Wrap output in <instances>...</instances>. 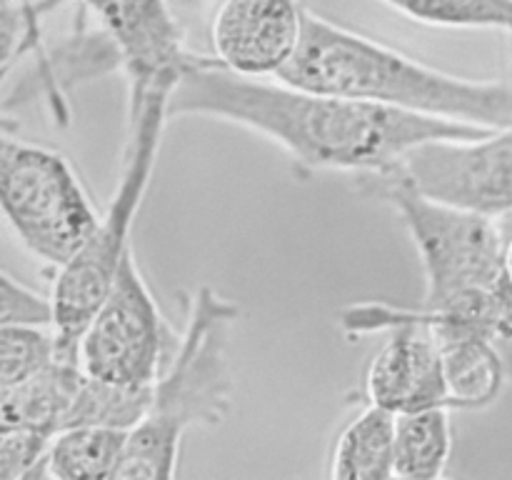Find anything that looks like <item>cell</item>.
<instances>
[{
    "instance_id": "21",
    "label": "cell",
    "mask_w": 512,
    "mask_h": 480,
    "mask_svg": "<svg viewBox=\"0 0 512 480\" xmlns=\"http://www.w3.org/2000/svg\"><path fill=\"white\" fill-rule=\"evenodd\" d=\"M53 320V295H40L38 290L15 280L13 275L3 273L0 278V325H53Z\"/></svg>"
},
{
    "instance_id": "11",
    "label": "cell",
    "mask_w": 512,
    "mask_h": 480,
    "mask_svg": "<svg viewBox=\"0 0 512 480\" xmlns=\"http://www.w3.org/2000/svg\"><path fill=\"white\" fill-rule=\"evenodd\" d=\"M385 335L388 340L370 358L365 370V400L395 415L450 408L443 348L435 335L415 323L395 325Z\"/></svg>"
},
{
    "instance_id": "14",
    "label": "cell",
    "mask_w": 512,
    "mask_h": 480,
    "mask_svg": "<svg viewBox=\"0 0 512 480\" xmlns=\"http://www.w3.org/2000/svg\"><path fill=\"white\" fill-rule=\"evenodd\" d=\"M395 418L398 415L373 403L355 413L343 425L330 450V478H395Z\"/></svg>"
},
{
    "instance_id": "2",
    "label": "cell",
    "mask_w": 512,
    "mask_h": 480,
    "mask_svg": "<svg viewBox=\"0 0 512 480\" xmlns=\"http://www.w3.org/2000/svg\"><path fill=\"white\" fill-rule=\"evenodd\" d=\"M358 180L365 193L393 205L423 265L420 305H388V323L473 333L495 343L510 335L512 278L503 220L435 203L395 173Z\"/></svg>"
},
{
    "instance_id": "6",
    "label": "cell",
    "mask_w": 512,
    "mask_h": 480,
    "mask_svg": "<svg viewBox=\"0 0 512 480\" xmlns=\"http://www.w3.org/2000/svg\"><path fill=\"white\" fill-rule=\"evenodd\" d=\"M0 205L23 248L53 270L63 268L93 235L100 210L60 150L0 140Z\"/></svg>"
},
{
    "instance_id": "9",
    "label": "cell",
    "mask_w": 512,
    "mask_h": 480,
    "mask_svg": "<svg viewBox=\"0 0 512 480\" xmlns=\"http://www.w3.org/2000/svg\"><path fill=\"white\" fill-rule=\"evenodd\" d=\"M115 45L128 80V113L153 90L175 88L193 58L185 48V28L173 0H80Z\"/></svg>"
},
{
    "instance_id": "4",
    "label": "cell",
    "mask_w": 512,
    "mask_h": 480,
    "mask_svg": "<svg viewBox=\"0 0 512 480\" xmlns=\"http://www.w3.org/2000/svg\"><path fill=\"white\" fill-rule=\"evenodd\" d=\"M238 315V305L208 285L190 295L178 345L153 385L150 410L128 433L118 480L173 478L183 435L195 425L223 423L233 398L230 325Z\"/></svg>"
},
{
    "instance_id": "16",
    "label": "cell",
    "mask_w": 512,
    "mask_h": 480,
    "mask_svg": "<svg viewBox=\"0 0 512 480\" xmlns=\"http://www.w3.org/2000/svg\"><path fill=\"white\" fill-rule=\"evenodd\" d=\"M450 408H425L395 418V478H443L453 453Z\"/></svg>"
},
{
    "instance_id": "20",
    "label": "cell",
    "mask_w": 512,
    "mask_h": 480,
    "mask_svg": "<svg viewBox=\"0 0 512 480\" xmlns=\"http://www.w3.org/2000/svg\"><path fill=\"white\" fill-rule=\"evenodd\" d=\"M53 438L33 430H0V480L45 478V458Z\"/></svg>"
},
{
    "instance_id": "8",
    "label": "cell",
    "mask_w": 512,
    "mask_h": 480,
    "mask_svg": "<svg viewBox=\"0 0 512 480\" xmlns=\"http://www.w3.org/2000/svg\"><path fill=\"white\" fill-rule=\"evenodd\" d=\"M435 203L512 218V125L475 138H435L388 170Z\"/></svg>"
},
{
    "instance_id": "18",
    "label": "cell",
    "mask_w": 512,
    "mask_h": 480,
    "mask_svg": "<svg viewBox=\"0 0 512 480\" xmlns=\"http://www.w3.org/2000/svg\"><path fill=\"white\" fill-rule=\"evenodd\" d=\"M413 23L433 28L503 30L512 38V0H378Z\"/></svg>"
},
{
    "instance_id": "3",
    "label": "cell",
    "mask_w": 512,
    "mask_h": 480,
    "mask_svg": "<svg viewBox=\"0 0 512 480\" xmlns=\"http://www.w3.org/2000/svg\"><path fill=\"white\" fill-rule=\"evenodd\" d=\"M280 80L485 130L512 125V80L445 73L313 10L305 15L303 45Z\"/></svg>"
},
{
    "instance_id": "15",
    "label": "cell",
    "mask_w": 512,
    "mask_h": 480,
    "mask_svg": "<svg viewBox=\"0 0 512 480\" xmlns=\"http://www.w3.org/2000/svg\"><path fill=\"white\" fill-rule=\"evenodd\" d=\"M128 433L108 425H68L58 430L45 458V478H118Z\"/></svg>"
},
{
    "instance_id": "13",
    "label": "cell",
    "mask_w": 512,
    "mask_h": 480,
    "mask_svg": "<svg viewBox=\"0 0 512 480\" xmlns=\"http://www.w3.org/2000/svg\"><path fill=\"white\" fill-rule=\"evenodd\" d=\"M435 335V333H433ZM443 348L445 375H448L450 408L483 410L490 408L508 383L503 353L498 345L480 335H435Z\"/></svg>"
},
{
    "instance_id": "22",
    "label": "cell",
    "mask_w": 512,
    "mask_h": 480,
    "mask_svg": "<svg viewBox=\"0 0 512 480\" xmlns=\"http://www.w3.org/2000/svg\"><path fill=\"white\" fill-rule=\"evenodd\" d=\"M508 220H512V218H508ZM505 223V220H503ZM505 230H508V270H510V278H512V225L508 228V225H505Z\"/></svg>"
},
{
    "instance_id": "5",
    "label": "cell",
    "mask_w": 512,
    "mask_h": 480,
    "mask_svg": "<svg viewBox=\"0 0 512 480\" xmlns=\"http://www.w3.org/2000/svg\"><path fill=\"white\" fill-rule=\"evenodd\" d=\"M170 95V88L153 90L135 113H128V143L113 198L100 213L88 243L53 273V328L63 360H78L80 335L118 278L125 255L133 250L130 235L158 163L170 120Z\"/></svg>"
},
{
    "instance_id": "12",
    "label": "cell",
    "mask_w": 512,
    "mask_h": 480,
    "mask_svg": "<svg viewBox=\"0 0 512 480\" xmlns=\"http://www.w3.org/2000/svg\"><path fill=\"white\" fill-rule=\"evenodd\" d=\"M83 378L85 370L80 368V360L58 358L33 378L0 388V430H33L55 438V433L65 428Z\"/></svg>"
},
{
    "instance_id": "1",
    "label": "cell",
    "mask_w": 512,
    "mask_h": 480,
    "mask_svg": "<svg viewBox=\"0 0 512 480\" xmlns=\"http://www.w3.org/2000/svg\"><path fill=\"white\" fill-rule=\"evenodd\" d=\"M168 113L170 120L195 115L240 125L283 148L303 178L313 173L380 175L398 168L410 150L428 140L488 133L468 123L415 115L280 78H245L198 55L180 73Z\"/></svg>"
},
{
    "instance_id": "7",
    "label": "cell",
    "mask_w": 512,
    "mask_h": 480,
    "mask_svg": "<svg viewBox=\"0 0 512 480\" xmlns=\"http://www.w3.org/2000/svg\"><path fill=\"white\" fill-rule=\"evenodd\" d=\"M178 335L160 313L130 250L118 278L80 335V368L108 383L133 388L155 385L178 345Z\"/></svg>"
},
{
    "instance_id": "10",
    "label": "cell",
    "mask_w": 512,
    "mask_h": 480,
    "mask_svg": "<svg viewBox=\"0 0 512 480\" xmlns=\"http://www.w3.org/2000/svg\"><path fill=\"white\" fill-rule=\"evenodd\" d=\"M305 15L298 0H218L208 23L213 60L245 78H280L303 45Z\"/></svg>"
},
{
    "instance_id": "17",
    "label": "cell",
    "mask_w": 512,
    "mask_h": 480,
    "mask_svg": "<svg viewBox=\"0 0 512 480\" xmlns=\"http://www.w3.org/2000/svg\"><path fill=\"white\" fill-rule=\"evenodd\" d=\"M153 403V385L133 388V385L108 383L85 373L78 395L70 405L68 425H108V428L133 430Z\"/></svg>"
},
{
    "instance_id": "19",
    "label": "cell",
    "mask_w": 512,
    "mask_h": 480,
    "mask_svg": "<svg viewBox=\"0 0 512 480\" xmlns=\"http://www.w3.org/2000/svg\"><path fill=\"white\" fill-rule=\"evenodd\" d=\"M60 358L53 325H0V388L33 378Z\"/></svg>"
}]
</instances>
